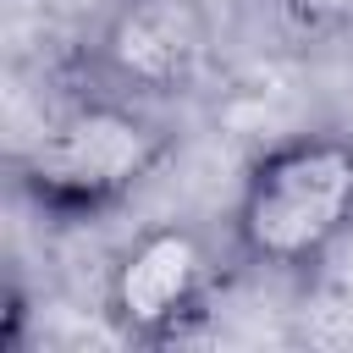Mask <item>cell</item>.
<instances>
[{"instance_id":"1","label":"cell","mask_w":353,"mask_h":353,"mask_svg":"<svg viewBox=\"0 0 353 353\" xmlns=\"http://www.w3.org/2000/svg\"><path fill=\"white\" fill-rule=\"evenodd\" d=\"M353 232V138L336 127L259 149L232 204V243L259 270H314Z\"/></svg>"},{"instance_id":"2","label":"cell","mask_w":353,"mask_h":353,"mask_svg":"<svg viewBox=\"0 0 353 353\" xmlns=\"http://www.w3.org/2000/svg\"><path fill=\"white\" fill-rule=\"evenodd\" d=\"M171 127L143 99H77L44 121V132L17 165V182L55 221H94L127 204L171 160Z\"/></svg>"},{"instance_id":"3","label":"cell","mask_w":353,"mask_h":353,"mask_svg":"<svg viewBox=\"0 0 353 353\" xmlns=\"http://www.w3.org/2000/svg\"><path fill=\"white\" fill-rule=\"evenodd\" d=\"M215 292V254L193 226L138 232L105 281V314L127 342H176Z\"/></svg>"},{"instance_id":"4","label":"cell","mask_w":353,"mask_h":353,"mask_svg":"<svg viewBox=\"0 0 353 353\" xmlns=\"http://www.w3.org/2000/svg\"><path fill=\"white\" fill-rule=\"evenodd\" d=\"M94 61L127 99H182L215 66V22L199 0H121L94 39Z\"/></svg>"},{"instance_id":"5","label":"cell","mask_w":353,"mask_h":353,"mask_svg":"<svg viewBox=\"0 0 353 353\" xmlns=\"http://www.w3.org/2000/svg\"><path fill=\"white\" fill-rule=\"evenodd\" d=\"M270 6L292 33H309V39L353 28V0H270Z\"/></svg>"}]
</instances>
